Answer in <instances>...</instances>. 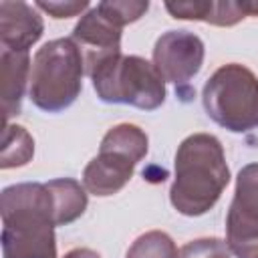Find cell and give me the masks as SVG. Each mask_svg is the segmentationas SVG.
Returning a JSON list of instances; mask_svg holds the SVG:
<instances>
[{
  "label": "cell",
  "instance_id": "1",
  "mask_svg": "<svg viewBox=\"0 0 258 258\" xmlns=\"http://www.w3.org/2000/svg\"><path fill=\"white\" fill-rule=\"evenodd\" d=\"M230 181V169L218 137L194 133L175 151V177L169 189L171 206L183 216H202L216 206Z\"/></svg>",
  "mask_w": 258,
  "mask_h": 258
},
{
  "label": "cell",
  "instance_id": "2",
  "mask_svg": "<svg viewBox=\"0 0 258 258\" xmlns=\"http://www.w3.org/2000/svg\"><path fill=\"white\" fill-rule=\"evenodd\" d=\"M2 256L56 258L50 194L44 183H16L0 196Z\"/></svg>",
  "mask_w": 258,
  "mask_h": 258
},
{
  "label": "cell",
  "instance_id": "3",
  "mask_svg": "<svg viewBox=\"0 0 258 258\" xmlns=\"http://www.w3.org/2000/svg\"><path fill=\"white\" fill-rule=\"evenodd\" d=\"M85 62L73 38H54L42 44L30 69V101L48 113L71 107L83 89Z\"/></svg>",
  "mask_w": 258,
  "mask_h": 258
},
{
  "label": "cell",
  "instance_id": "4",
  "mask_svg": "<svg viewBox=\"0 0 258 258\" xmlns=\"http://www.w3.org/2000/svg\"><path fill=\"white\" fill-rule=\"evenodd\" d=\"M202 103L220 127L246 133L258 127V77L244 64L220 67L204 85Z\"/></svg>",
  "mask_w": 258,
  "mask_h": 258
},
{
  "label": "cell",
  "instance_id": "5",
  "mask_svg": "<svg viewBox=\"0 0 258 258\" xmlns=\"http://www.w3.org/2000/svg\"><path fill=\"white\" fill-rule=\"evenodd\" d=\"M147 133L133 123H119L111 127L85 171L83 185L89 194L107 198L121 191L131 175L135 165L147 155Z\"/></svg>",
  "mask_w": 258,
  "mask_h": 258
},
{
  "label": "cell",
  "instance_id": "6",
  "mask_svg": "<svg viewBox=\"0 0 258 258\" xmlns=\"http://www.w3.org/2000/svg\"><path fill=\"white\" fill-rule=\"evenodd\" d=\"M97 97L105 103H125L153 111L165 101V81L153 62L129 54L113 56L91 73Z\"/></svg>",
  "mask_w": 258,
  "mask_h": 258
},
{
  "label": "cell",
  "instance_id": "7",
  "mask_svg": "<svg viewBox=\"0 0 258 258\" xmlns=\"http://www.w3.org/2000/svg\"><path fill=\"white\" fill-rule=\"evenodd\" d=\"M226 242L236 258H258V163L238 171L226 218Z\"/></svg>",
  "mask_w": 258,
  "mask_h": 258
},
{
  "label": "cell",
  "instance_id": "8",
  "mask_svg": "<svg viewBox=\"0 0 258 258\" xmlns=\"http://www.w3.org/2000/svg\"><path fill=\"white\" fill-rule=\"evenodd\" d=\"M204 42L187 30H167L153 46V64L163 81L181 85L196 77L204 64Z\"/></svg>",
  "mask_w": 258,
  "mask_h": 258
},
{
  "label": "cell",
  "instance_id": "9",
  "mask_svg": "<svg viewBox=\"0 0 258 258\" xmlns=\"http://www.w3.org/2000/svg\"><path fill=\"white\" fill-rule=\"evenodd\" d=\"M73 40L83 54L85 75L89 77L99 64L121 54V28L109 22L97 6L81 16L73 30Z\"/></svg>",
  "mask_w": 258,
  "mask_h": 258
},
{
  "label": "cell",
  "instance_id": "10",
  "mask_svg": "<svg viewBox=\"0 0 258 258\" xmlns=\"http://www.w3.org/2000/svg\"><path fill=\"white\" fill-rule=\"evenodd\" d=\"M44 22L40 14L26 2L2 0L0 2V44L2 48L22 50L28 48L42 36Z\"/></svg>",
  "mask_w": 258,
  "mask_h": 258
},
{
  "label": "cell",
  "instance_id": "11",
  "mask_svg": "<svg viewBox=\"0 0 258 258\" xmlns=\"http://www.w3.org/2000/svg\"><path fill=\"white\" fill-rule=\"evenodd\" d=\"M30 56L22 50L2 48L0 52V97H2V117L4 125L8 119L20 113L22 95L26 81H30Z\"/></svg>",
  "mask_w": 258,
  "mask_h": 258
},
{
  "label": "cell",
  "instance_id": "12",
  "mask_svg": "<svg viewBox=\"0 0 258 258\" xmlns=\"http://www.w3.org/2000/svg\"><path fill=\"white\" fill-rule=\"evenodd\" d=\"M50 194L52 222L54 226H67L81 218L87 210V191L77 179L58 177L44 183Z\"/></svg>",
  "mask_w": 258,
  "mask_h": 258
},
{
  "label": "cell",
  "instance_id": "13",
  "mask_svg": "<svg viewBox=\"0 0 258 258\" xmlns=\"http://www.w3.org/2000/svg\"><path fill=\"white\" fill-rule=\"evenodd\" d=\"M34 155V141L30 133L20 125H4L2 131V151H0V167H20L26 165Z\"/></svg>",
  "mask_w": 258,
  "mask_h": 258
},
{
  "label": "cell",
  "instance_id": "14",
  "mask_svg": "<svg viewBox=\"0 0 258 258\" xmlns=\"http://www.w3.org/2000/svg\"><path fill=\"white\" fill-rule=\"evenodd\" d=\"M177 252L179 250L165 232L151 230L141 234L131 244L125 258H177Z\"/></svg>",
  "mask_w": 258,
  "mask_h": 258
},
{
  "label": "cell",
  "instance_id": "15",
  "mask_svg": "<svg viewBox=\"0 0 258 258\" xmlns=\"http://www.w3.org/2000/svg\"><path fill=\"white\" fill-rule=\"evenodd\" d=\"M147 8H149V2H143V0H123V2L107 0V2L97 4V10L119 28H123L129 22L139 20L147 12Z\"/></svg>",
  "mask_w": 258,
  "mask_h": 258
},
{
  "label": "cell",
  "instance_id": "16",
  "mask_svg": "<svg viewBox=\"0 0 258 258\" xmlns=\"http://www.w3.org/2000/svg\"><path fill=\"white\" fill-rule=\"evenodd\" d=\"M228 242L220 238H200L191 240L177 252V258H230Z\"/></svg>",
  "mask_w": 258,
  "mask_h": 258
},
{
  "label": "cell",
  "instance_id": "17",
  "mask_svg": "<svg viewBox=\"0 0 258 258\" xmlns=\"http://www.w3.org/2000/svg\"><path fill=\"white\" fill-rule=\"evenodd\" d=\"M246 14L244 2H214L210 0V10L206 16V22L216 24V26H232L236 22H240Z\"/></svg>",
  "mask_w": 258,
  "mask_h": 258
},
{
  "label": "cell",
  "instance_id": "18",
  "mask_svg": "<svg viewBox=\"0 0 258 258\" xmlns=\"http://www.w3.org/2000/svg\"><path fill=\"white\" fill-rule=\"evenodd\" d=\"M36 6L44 12H48L52 18H69V16H77L81 14L89 2L81 0V2H36Z\"/></svg>",
  "mask_w": 258,
  "mask_h": 258
},
{
  "label": "cell",
  "instance_id": "19",
  "mask_svg": "<svg viewBox=\"0 0 258 258\" xmlns=\"http://www.w3.org/2000/svg\"><path fill=\"white\" fill-rule=\"evenodd\" d=\"M64 258H101V256L91 248H73L64 254Z\"/></svg>",
  "mask_w": 258,
  "mask_h": 258
},
{
  "label": "cell",
  "instance_id": "20",
  "mask_svg": "<svg viewBox=\"0 0 258 258\" xmlns=\"http://www.w3.org/2000/svg\"><path fill=\"white\" fill-rule=\"evenodd\" d=\"M244 8H246V14L248 16H258V2H244Z\"/></svg>",
  "mask_w": 258,
  "mask_h": 258
}]
</instances>
